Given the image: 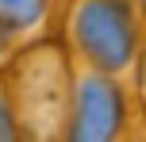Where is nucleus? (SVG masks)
I'll use <instances>...</instances> for the list:
<instances>
[{
	"label": "nucleus",
	"mask_w": 146,
	"mask_h": 142,
	"mask_svg": "<svg viewBox=\"0 0 146 142\" xmlns=\"http://www.w3.org/2000/svg\"><path fill=\"white\" fill-rule=\"evenodd\" d=\"M77 35L85 54L100 69H123L139 46V31L123 0H85L77 15Z\"/></svg>",
	"instance_id": "1"
},
{
	"label": "nucleus",
	"mask_w": 146,
	"mask_h": 142,
	"mask_svg": "<svg viewBox=\"0 0 146 142\" xmlns=\"http://www.w3.org/2000/svg\"><path fill=\"white\" fill-rule=\"evenodd\" d=\"M119 119H123V100L119 89L104 77H88L77 92L69 123V142H115Z\"/></svg>",
	"instance_id": "2"
},
{
	"label": "nucleus",
	"mask_w": 146,
	"mask_h": 142,
	"mask_svg": "<svg viewBox=\"0 0 146 142\" xmlns=\"http://www.w3.org/2000/svg\"><path fill=\"white\" fill-rule=\"evenodd\" d=\"M142 12H146V0H142Z\"/></svg>",
	"instance_id": "3"
}]
</instances>
